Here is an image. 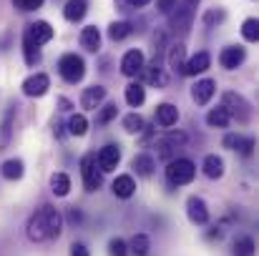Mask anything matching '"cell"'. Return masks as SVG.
<instances>
[{
  "label": "cell",
  "instance_id": "cell-1",
  "mask_svg": "<svg viewBox=\"0 0 259 256\" xmlns=\"http://www.w3.org/2000/svg\"><path fill=\"white\" fill-rule=\"evenodd\" d=\"M63 214L51 206V203H43L40 209H35L28 221H25V236L30 244H43V241H53L63 234Z\"/></svg>",
  "mask_w": 259,
  "mask_h": 256
},
{
  "label": "cell",
  "instance_id": "cell-2",
  "mask_svg": "<svg viewBox=\"0 0 259 256\" xmlns=\"http://www.w3.org/2000/svg\"><path fill=\"white\" fill-rule=\"evenodd\" d=\"M164 176H166V183H169L171 188L189 186V183L194 181V176H196V164H194L191 159H171V161L166 164Z\"/></svg>",
  "mask_w": 259,
  "mask_h": 256
},
{
  "label": "cell",
  "instance_id": "cell-3",
  "mask_svg": "<svg viewBox=\"0 0 259 256\" xmlns=\"http://www.w3.org/2000/svg\"><path fill=\"white\" fill-rule=\"evenodd\" d=\"M222 108L229 113V118L232 121H237V123H249V118H252V106H249V100L242 95V93H237V90H224L222 93Z\"/></svg>",
  "mask_w": 259,
  "mask_h": 256
},
{
  "label": "cell",
  "instance_id": "cell-4",
  "mask_svg": "<svg viewBox=\"0 0 259 256\" xmlns=\"http://www.w3.org/2000/svg\"><path fill=\"white\" fill-rule=\"evenodd\" d=\"M58 76L71 85L81 83L83 76H86V61L76 53H63L58 58Z\"/></svg>",
  "mask_w": 259,
  "mask_h": 256
},
{
  "label": "cell",
  "instance_id": "cell-5",
  "mask_svg": "<svg viewBox=\"0 0 259 256\" xmlns=\"http://www.w3.org/2000/svg\"><path fill=\"white\" fill-rule=\"evenodd\" d=\"M81 178H83V188H86L88 193H93V191L101 188L103 173L96 166V153H86V156L81 159Z\"/></svg>",
  "mask_w": 259,
  "mask_h": 256
},
{
  "label": "cell",
  "instance_id": "cell-6",
  "mask_svg": "<svg viewBox=\"0 0 259 256\" xmlns=\"http://www.w3.org/2000/svg\"><path fill=\"white\" fill-rule=\"evenodd\" d=\"M186 219L194 224V226H206L209 224V219H211V211H209V206H206V201L201 198V196H189L186 198Z\"/></svg>",
  "mask_w": 259,
  "mask_h": 256
},
{
  "label": "cell",
  "instance_id": "cell-7",
  "mask_svg": "<svg viewBox=\"0 0 259 256\" xmlns=\"http://www.w3.org/2000/svg\"><path fill=\"white\" fill-rule=\"evenodd\" d=\"M121 164V146L118 143H106L103 148H98L96 153V166L101 169V173L116 171Z\"/></svg>",
  "mask_w": 259,
  "mask_h": 256
},
{
  "label": "cell",
  "instance_id": "cell-8",
  "mask_svg": "<svg viewBox=\"0 0 259 256\" xmlns=\"http://www.w3.org/2000/svg\"><path fill=\"white\" fill-rule=\"evenodd\" d=\"M48 88H51L48 73H30V76L23 81V85H20V90H23L25 98H43V95L48 93Z\"/></svg>",
  "mask_w": 259,
  "mask_h": 256
},
{
  "label": "cell",
  "instance_id": "cell-9",
  "mask_svg": "<svg viewBox=\"0 0 259 256\" xmlns=\"http://www.w3.org/2000/svg\"><path fill=\"white\" fill-rule=\"evenodd\" d=\"M23 38L40 48V45H46V43L53 40V25H51L48 20H35V23H30V25L25 28V35H23Z\"/></svg>",
  "mask_w": 259,
  "mask_h": 256
},
{
  "label": "cell",
  "instance_id": "cell-10",
  "mask_svg": "<svg viewBox=\"0 0 259 256\" xmlns=\"http://www.w3.org/2000/svg\"><path fill=\"white\" fill-rule=\"evenodd\" d=\"M144 66H146V58H144V53H141L139 48L126 50L123 58H121V73H123L126 78H136Z\"/></svg>",
  "mask_w": 259,
  "mask_h": 256
},
{
  "label": "cell",
  "instance_id": "cell-11",
  "mask_svg": "<svg viewBox=\"0 0 259 256\" xmlns=\"http://www.w3.org/2000/svg\"><path fill=\"white\" fill-rule=\"evenodd\" d=\"M222 146H224V148H229V151H237V153H242V156H252V153H254L257 141H254L252 136L227 133V136H224V141H222Z\"/></svg>",
  "mask_w": 259,
  "mask_h": 256
},
{
  "label": "cell",
  "instance_id": "cell-12",
  "mask_svg": "<svg viewBox=\"0 0 259 256\" xmlns=\"http://www.w3.org/2000/svg\"><path fill=\"white\" fill-rule=\"evenodd\" d=\"M244 61H247V50L242 45H227L219 53V63L224 71H237V68H242Z\"/></svg>",
  "mask_w": 259,
  "mask_h": 256
},
{
  "label": "cell",
  "instance_id": "cell-13",
  "mask_svg": "<svg viewBox=\"0 0 259 256\" xmlns=\"http://www.w3.org/2000/svg\"><path fill=\"white\" fill-rule=\"evenodd\" d=\"M15 113H18V106L10 103L0 118V151H5L13 141V131H15Z\"/></svg>",
  "mask_w": 259,
  "mask_h": 256
},
{
  "label": "cell",
  "instance_id": "cell-14",
  "mask_svg": "<svg viewBox=\"0 0 259 256\" xmlns=\"http://www.w3.org/2000/svg\"><path fill=\"white\" fill-rule=\"evenodd\" d=\"M214 93H217V81L214 78H201V81H196L191 85V100L196 106H206L214 98Z\"/></svg>",
  "mask_w": 259,
  "mask_h": 256
},
{
  "label": "cell",
  "instance_id": "cell-15",
  "mask_svg": "<svg viewBox=\"0 0 259 256\" xmlns=\"http://www.w3.org/2000/svg\"><path fill=\"white\" fill-rule=\"evenodd\" d=\"M209 68H211V56H209V50H199L196 56H191V58L184 63L181 76H201V73H206Z\"/></svg>",
  "mask_w": 259,
  "mask_h": 256
},
{
  "label": "cell",
  "instance_id": "cell-16",
  "mask_svg": "<svg viewBox=\"0 0 259 256\" xmlns=\"http://www.w3.org/2000/svg\"><path fill=\"white\" fill-rule=\"evenodd\" d=\"M111 193L116 196V198H131L134 193H136V178L131 176V173H118L116 178H113V183H111Z\"/></svg>",
  "mask_w": 259,
  "mask_h": 256
},
{
  "label": "cell",
  "instance_id": "cell-17",
  "mask_svg": "<svg viewBox=\"0 0 259 256\" xmlns=\"http://www.w3.org/2000/svg\"><path fill=\"white\" fill-rule=\"evenodd\" d=\"M106 88L103 85H88L83 88V93H81V108H86V111H96V108H101V103L106 100Z\"/></svg>",
  "mask_w": 259,
  "mask_h": 256
},
{
  "label": "cell",
  "instance_id": "cell-18",
  "mask_svg": "<svg viewBox=\"0 0 259 256\" xmlns=\"http://www.w3.org/2000/svg\"><path fill=\"white\" fill-rule=\"evenodd\" d=\"M224 159L222 156H217V153H206L204 156V161H201V173L209 178V181H219L222 176H224Z\"/></svg>",
  "mask_w": 259,
  "mask_h": 256
},
{
  "label": "cell",
  "instance_id": "cell-19",
  "mask_svg": "<svg viewBox=\"0 0 259 256\" xmlns=\"http://www.w3.org/2000/svg\"><path fill=\"white\" fill-rule=\"evenodd\" d=\"M139 76H144V81H146V83L156 85V88H164V85L169 83V78H166V73H164V68H161V61H159V58H154V63H151V66H144Z\"/></svg>",
  "mask_w": 259,
  "mask_h": 256
},
{
  "label": "cell",
  "instance_id": "cell-20",
  "mask_svg": "<svg viewBox=\"0 0 259 256\" xmlns=\"http://www.w3.org/2000/svg\"><path fill=\"white\" fill-rule=\"evenodd\" d=\"M131 169L136 171V176H141V178H151L154 176V171H156V159L151 156V153H136L134 159H131Z\"/></svg>",
  "mask_w": 259,
  "mask_h": 256
},
{
  "label": "cell",
  "instance_id": "cell-21",
  "mask_svg": "<svg viewBox=\"0 0 259 256\" xmlns=\"http://www.w3.org/2000/svg\"><path fill=\"white\" fill-rule=\"evenodd\" d=\"M179 108L174 106V103H159L156 106V113H154V118H156V123L161 126V128H171L176 126V121H179Z\"/></svg>",
  "mask_w": 259,
  "mask_h": 256
},
{
  "label": "cell",
  "instance_id": "cell-22",
  "mask_svg": "<svg viewBox=\"0 0 259 256\" xmlns=\"http://www.w3.org/2000/svg\"><path fill=\"white\" fill-rule=\"evenodd\" d=\"M166 63H169V68H171L174 73H179V76H181L184 63H186V48H184V43H181V40H179V43H174V45H169Z\"/></svg>",
  "mask_w": 259,
  "mask_h": 256
},
{
  "label": "cell",
  "instance_id": "cell-23",
  "mask_svg": "<svg viewBox=\"0 0 259 256\" xmlns=\"http://www.w3.org/2000/svg\"><path fill=\"white\" fill-rule=\"evenodd\" d=\"M81 48L88 50V53H98V48H101V30L96 28V25H86L83 30H81Z\"/></svg>",
  "mask_w": 259,
  "mask_h": 256
},
{
  "label": "cell",
  "instance_id": "cell-24",
  "mask_svg": "<svg viewBox=\"0 0 259 256\" xmlns=\"http://www.w3.org/2000/svg\"><path fill=\"white\" fill-rule=\"evenodd\" d=\"M86 13H88V0H68V3L63 5V18H66L68 23L83 20Z\"/></svg>",
  "mask_w": 259,
  "mask_h": 256
},
{
  "label": "cell",
  "instance_id": "cell-25",
  "mask_svg": "<svg viewBox=\"0 0 259 256\" xmlns=\"http://www.w3.org/2000/svg\"><path fill=\"white\" fill-rule=\"evenodd\" d=\"M66 133H68V136H76V138L86 136L88 133V118L83 113H71L68 121H66Z\"/></svg>",
  "mask_w": 259,
  "mask_h": 256
},
{
  "label": "cell",
  "instance_id": "cell-26",
  "mask_svg": "<svg viewBox=\"0 0 259 256\" xmlns=\"http://www.w3.org/2000/svg\"><path fill=\"white\" fill-rule=\"evenodd\" d=\"M254 254H257V244H254V239L249 234H242V236L234 239L232 256H254Z\"/></svg>",
  "mask_w": 259,
  "mask_h": 256
},
{
  "label": "cell",
  "instance_id": "cell-27",
  "mask_svg": "<svg viewBox=\"0 0 259 256\" xmlns=\"http://www.w3.org/2000/svg\"><path fill=\"white\" fill-rule=\"evenodd\" d=\"M0 173H3V178H8V181H20V178L25 176L23 159H8V161L0 166Z\"/></svg>",
  "mask_w": 259,
  "mask_h": 256
},
{
  "label": "cell",
  "instance_id": "cell-28",
  "mask_svg": "<svg viewBox=\"0 0 259 256\" xmlns=\"http://www.w3.org/2000/svg\"><path fill=\"white\" fill-rule=\"evenodd\" d=\"M51 191H53V196H58V198L68 196V193H71V176L63 173V171L53 173V176H51Z\"/></svg>",
  "mask_w": 259,
  "mask_h": 256
},
{
  "label": "cell",
  "instance_id": "cell-29",
  "mask_svg": "<svg viewBox=\"0 0 259 256\" xmlns=\"http://www.w3.org/2000/svg\"><path fill=\"white\" fill-rule=\"evenodd\" d=\"M123 98H126V103H128L131 108H141L144 100H146V88L141 83H128L126 90H123Z\"/></svg>",
  "mask_w": 259,
  "mask_h": 256
},
{
  "label": "cell",
  "instance_id": "cell-30",
  "mask_svg": "<svg viewBox=\"0 0 259 256\" xmlns=\"http://www.w3.org/2000/svg\"><path fill=\"white\" fill-rule=\"evenodd\" d=\"M151 251V236L149 234H134L128 241V254L134 256H149Z\"/></svg>",
  "mask_w": 259,
  "mask_h": 256
},
{
  "label": "cell",
  "instance_id": "cell-31",
  "mask_svg": "<svg viewBox=\"0 0 259 256\" xmlns=\"http://www.w3.org/2000/svg\"><path fill=\"white\" fill-rule=\"evenodd\" d=\"M131 33H134V25H131L128 20H116V23H111V25H108V38H111L113 43L126 40Z\"/></svg>",
  "mask_w": 259,
  "mask_h": 256
},
{
  "label": "cell",
  "instance_id": "cell-32",
  "mask_svg": "<svg viewBox=\"0 0 259 256\" xmlns=\"http://www.w3.org/2000/svg\"><path fill=\"white\" fill-rule=\"evenodd\" d=\"M229 123H232V118H229V113L222 106H217V108H211L206 113V126L209 128H229Z\"/></svg>",
  "mask_w": 259,
  "mask_h": 256
},
{
  "label": "cell",
  "instance_id": "cell-33",
  "mask_svg": "<svg viewBox=\"0 0 259 256\" xmlns=\"http://www.w3.org/2000/svg\"><path fill=\"white\" fill-rule=\"evenodd\" d=\"M144 128H146V121L136 111L128 113V116H123V131L126 133H144Z\"/></svg>",
  "mask_w": 259,
  "mask_h": 256
},
{
  "label": "cell",
  "instance_id": "cell-34",
  "mask_svg": "<svg viewBox=\"0 0 259 256\" xmlns=\"http://www.w3.org/2000/svg\"><path fill=\"white\" fill-rule=\"evenodd\" d=\"M116 116H118V106H116V103H106V106L98 108V113H96V126H108Z\"/></svg>",
  "mask_w": 259,
  "mask_h": 256
},
{
  "label": "cell",
  "instance_id": "cell-35",
  "mask_svg": "<svg viewBox=\"0 0 259 256\" xmlns=\"http://www.w3.org/2000/svg\"><path fill=\"white\" fill-rule=\"evenodd\" d=\"M63 221H66L71 229H81V226L86 224V214H83V209H78V206H68Z\"/></svg>",
  "mask_w": 259,
  "mask_h": 256
},
{
  "label": "cell",
  "instance_id": "cell-36",
  "mask_svg": "<svg viewBox=\"0 0 259 256\" xmlns=\"http://www.w3.org/2000/svg\"><path fill=\"white\" fill-rule=\"evenodd\" d=\"M242 38H244L247 43H257L259 40V20L257 18H247V20L242 23Z\"/></svg>",
  "mask_w": 259,
  "mask_h": 256
},
{
  "label": "cell",
  "instance_id": "cell-37",
  "mask_svg": "<svg viewBox=\"0 0 259 256\" xmlns=\"http://www.w3.org/2000/svg\"><path fill=\"white\" fill-rule=\"evenodd\" d=\"M106 251H108V256H131L128 254V241H126V239H121V236L108 239Z\"/></svg>",
  "mask_w": 259,
  "mask_h": 256
},
{
  "label": "cell",
  "instance_id": "cell-38",
  "mask_svg": "<svg viewBox=\"0 0 259 256\" xmlns=\"http://www.w3.org/2000/svg\"><path fill=\"white\" fill-rule=\"evenodd\" d=\"M23 58H25L28 66H38V63H40V48L23 38Z\"/></svg>",
  "mask_w": 259,
  "mask_h": 256
},
{
  "label": "cell",
  "instance_id": "cell-39",
  "mask_svg": "<svg viewBox=\"0 0 259 256\" xmlns=\"http://www.w3.org/2000/svg\"><path fill=\"white\" fill-rule=\"evenodd\" d=\"M161 141H166L171 148H181V146H186V143H189V136H186L184 131H171V128H169V131H166V136H164Z\"/></svg>",
  "mask_w": 259,
  "mask_h": 256
},
{
  "label": "cell",
  "instance_id": "cell-40",
  "mask_svg": "<svg viewBox=\"0 0 259 256\" xmlns=\"http://www.w3.org/2000/svg\"><path fill=\"white\" fill-rule=\"evenodd\" d=\"M43 3H46V0H13V5H15L18 10H23V13L38 10V8H43Z\"/></svg>",
  "mask_w": 259,
  "mask_h": 256
},
{
  "label": "cell",
  "instance_id": "cell-41",
  "mask_svg": "<svg viewBox=\"0 0 259 256\" xmlns=\"http://www.w3.org/2000/svg\"><path fill=\"white\" fill-rule=\"evenodd\" d=\"M222 236H224V226H222V224H214V226H209V231L204 234V239H206V241H219Z\"/></svg>",
  "mask_w": 259,
  "mask_h": 256
},
{
  "label": "cell",
  "instance_id": "cell-42",
  "mask_svg": "<svg viewBox=\"0 0 259 256\" xmlns=\"http://www.w3.org/2000/svg\"><path fill=\"white\" fill-rule=\"evenodd\" d=\"M224 18H227L224 10H209V13L204 15V23H206V25H214V23H222Z\"/></svg>",
  "mask_w": 259,
  "mask_h": 256
},
{
  "label": "cell",
  "instance_id": "cell-43",
  "mask_svg": "<svg viewBox=\"0 0 259 256\" xmlns=\"http://www.w3.org/2000/svg\"><path fill=\"white\" fill-rule=\"evenodd\" d=\"M68 256H91V251H88V246L83 244V241H73V244H71V251H68Z\"/></svg>",
  "mask_w": 259,
  "mask_h": 256
},
{
  "label": "cell",
  "instance_id": "cell-44",
  "mask_svg": "<svg viewBox=\"0 0 259 256\" xmlns=\"http://www.w3.org/2000/svg\"><path fill=\"white\" fill-rule=\"evenodd\" d=\"M176 5H179V0H156V8H159V13H164V15H169Z\"/></svg>",
  "mask_w": 259,
  "mask_h": 256
},
{
  "label": "cell",
  "instance_id": "cell-45",
  "mask_svg": "<svg viewBox=\"0 0 259 256\" xmlns=\"http://www.w3.org/2000/svg\"><path fill=\"white\" fill-rule=\"evenodd\" d=\"M58 106H61V111H66V113L73 108V103H71L68 98H58Z\"/></svg>",
  "mask_w": 259,
  "mask_h": 256
},
{
  "label": "cell",
  "instance_id": "cell-46",
  "mask_svg": "<svg viewBox=\"0 0 259 256\" xmlns=\"http://www.w3.org/2000/svg\"><path fill=\"white\" fill-rule=\"evenodd\" d=\"M63 128H66L63 123H58V121L53 123V131H56V136H58V138H66V131H63Z\"/></svg>",
  "mask_w": 259,
  "mask_h": 256
},
{
  "label": "cell",
  "instance_id": "cell-47",
  "mask_svg": "<svg viewBox=\"0 0 259 256\" xmlns=\"http://www.w3.org/2000/svg\"><path fill=\"white\" fill-rule=\"evenodd\" d=\"M126 3H128L131 8H146V5H149L151 0H126Z\"/></svg>",
  "mask_w": 259,
  "mask_h": 256
},
{
  "label": "cell",
  "instance_id": "cell-48",
  "mask_svg": "<svg viewBox=\"0 0 259 256\" xmlns=\"http://www.w3.org/2000/svg\"><path fill=\"white\" fill-rule=\"evenodd\" d=\"M181 3H186L189 8H196V3H199V0H181Z\"/></svg>",
  "mask_w": 259,
  "mask_h": 256
}]
</instances>
